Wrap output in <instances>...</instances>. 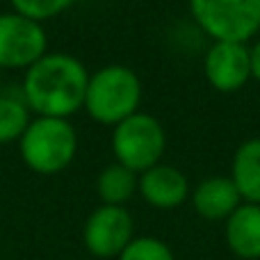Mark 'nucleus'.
Segmentation results:
<instances>
[{
	"instance_id": "f257e3e1",
	"label": "nucleus",
	"mask_w": 260,
	"mask_h": 260,
	"mask_svg": "<svg viewBox=\"0 0 260 260\" xmlns=\"http://www.w3.org/2000/svg\"><path fill=\"white\" fill-rule=\"evenodd\" d=\"M85 64L69 53H46L25 71L23 99L39 117L69 119L85 105Z\"/></svg>"
},
{
	"instance_id": "f03ea898",
	"label": "nucleus",
	"mask_w": 260,
	"mask_h": 260,
	"mask_svg": "<svg viewBox=\"0 0 260 260\" xmlns=\"http://www.w3.org/2000/svg\"><path fill=\"white\" fill-rule=\"evenodd\" d=\"M142 80L133 69L123 64H108L89 76L85 105L94 121L105 126H117L130 114L139 112Z\"/></svg>"
},
{
	"instance_id": "7ed1b4c3",
	"label": "nucleus",
	"mask_w": 260,
	"mask_h": 260,
	"mask_svg": "<svg viewBox=\"0 0 260 260\" xmlns=\"http://www.w3.org/2000/svg\"><path fill=\"white\" fill-rule=\"evenodd\" d=\"M21 157L37 174H59L73 162L78 151V133L69 119L37 117L27 123L18 139Z\"/></svg>"
},
{
	"instance_id": "20e7f679",
	"label": "nucleus",
	"mask_w": 260,
	"mask_h": 260,
	"mask_svg": "<svg viewBox=\"0 0 260 260\" xmlns=\"http://www.w3.org/2000/svg\"><path fill=\"white\" fill-rule=\"evenodd\" d=\"M189 12L212 41L247 44L260 32V0H189Z\"/></svg>"
},
{
	"instance_id": "39448f33",
	"label": "nucleus",
	"mask_w": 260,
	"mask_h": 260,
	"mask_svg": "<svg viewBox=\"0 0 260 260\" xmlns=\"http://www.w3.org/2000/svg\"><path fill=\"white\" fill-rule=\"evenodd\" d=\"M112 151L119 165L135 174L155 167L167 151L165 126L153 114L135 112L112 130Z\"/></svg>"
},
{
	"instance_id": "423d86ee",
	"label": "nucleus",
	"mask_w": 260,
	"mask_h": 260,
	"mask_svg": "<svg viewBox=\"0 0 260 260\" xmlns=\"http://www.w3.org/2000/svg\"><path fill=\"white\" fill-rule=\"evenodd\" d=\"M46 32L23 14H0V69H30L46 55Z\"/></svg>"
},
{
	"instance_id": "0eeeda50",
	"label": "nucleus",
	"mask_w": 260,
	"mask_h": 260,
	"mask_svg": "<svg viewBox=\"0 0 260 260\" xmlns=\"http://www.w3.org/2000/svg\"><path fill=\"white\" fill-rule=\"evenodd\" d=\"M135 238V221L126 206H99L82 226V242L96 258H119Z\"/></svg>"
},
{
	"instance_id": "6e6552de",
	"label": "nucleus",
	"mask_w": 260,
	"mask_h": 260,
	"mask_svg": "<svg viewBox=\"0 0 260 260\" xmlns=\"http://www.w3.org/2000/svg\"><path fill=\"white\" fill-rule=\"evenodd\" d=\"M203 73L217 91H238L251 78V59L247 44L212 41L203 57Z\"/></svg>"
},
{
	"instance_id": "1a4fd4ad",
	"label": "nucleus",
	"mask_w": 260,
	"mask_h": 260,
	"mask_svg": "<svg viewBox=\"0 0 260 260\" xmlns=\"http://www.w3.org/2000/svg\"><path fill=\"white\" fill-rule=\"evenodd\" d=\"M137 192L148 206L157 210H174L189 199V180L178 167L157 162L139 174Z\"/></svg>"
},
{
	"instance_id": "9d476101",
	"label": "nucleus",
	"mask_w": 260,
	"mask_h": 260,
	"mask_svg": "<svg viewBox=\"0 0 260 260\" xmlns=\"http://www.w3.org/2000/svg\"><path fill=\"white\" fill-rule=\"evenodd\" d=\"M192 206L199 217L208 221H226L242 203L235 183L231 176H210L203 178L197 187L189 192Z\"/></svg>"
},
{
	"instance_id": "9b49d317",
	"label": "nucleus",
	"mask_w": 260,
	"mask_h": 260,
	"mask_svg": "<svg viewBox=\"0 0 260 260\" xmlns=\"http://www.w3.org/2000/svg\"><path fill=\"white\" fill-rule=\"evenodd\" d=\"M226 247L240 260H260V206L240 203L226 219Z\"/></svg>"
},
{
	"instance_id": "f8f14e48",
	"label": "nucleus",
	"mask_w": 260,
	"mask_h": 260,
	"mask_svg": "<svg viewBox=\"0 0 260 260\" xmlns=\"http://www.w3.org/2000/svg\"><path fill=\"white\" fill-rule=\"evenodd\" d=\"M231 180L244 203L260 206V137H251L235 148L231 162Z\"/></svg>"
},
{
	"instance_id": "ddd939ff",
	"label": "nucleus",
	"mask_w": 260,
	"mask_h": 260,
	"mask_svg": "<svg viewBox=\"0 0 260 260\" xmlns=\"http://www.w3.org/2000/svg\"><path fill=\"white\" fill-rule=\"evenodd\" d=\"M139 174H135L133 169L112 162L108 165L96 178V192H99L103 206H126L133 199V194L137 192Z\"/></svg>"
},
{
	"instance_id": "4468645a",
	"label": "nucleus",
	"mask_w": 260,
	"mask_h": 260,
	"mask_svg": "<svg viewBox=\"0 0 260 260\" xmlns=\"http://www.w3.org/2000/svg\"><path fill=\"white\" fill-rule=\"evenodd\" d=\"M30 121V108L23 96L18 99L14 94H0V144L21 139Z\"/></svg>"
},
{
	"instance_id": "2eb2a0df",
	"label": "nucleus",
	"mask_w": 260,
	"mask_h": 260,
	"mask_svg": "<svg viewBox=\"0 0 260 260\" xmlns=\"http://www.w3.org/2000/svg\"><path fill=\"white\" fill-rule=\"evenodd\" d=\"M117 260H176L171 247L153 235H135Z\"/></svg>"
},
{
	"instance_id": "dca6fc26",
	"label": "nucleus",
	"mask_w": 260,
	"mask_h": 260,
	"mask_svg": "<svg viewBox=\"0 0 260 260\" xmlns=\"http://www.w3.org/2000/svg\"><path fill=\"white\" fill-rule=\"evenodd\" d=\"M71 3L73 0H12L16 14H23V16L39 23L62 14Z\"/></svg>"
},
{
	"instance_id": "f3484780",
	"label": "nucleus",
	"mask_w": 260,
	"mask_h": 260,
	"mask_svg": "<svg viewBox=\"0 0 260 260\" xmlns=\"http://www.w3.org/2000/svg\"><path fill=\"white\" fill-rule=\"evenodd\" d=\"M249 59H251V78L260 82V39L249 48Z\"/></svg>"
}]
</instances>
